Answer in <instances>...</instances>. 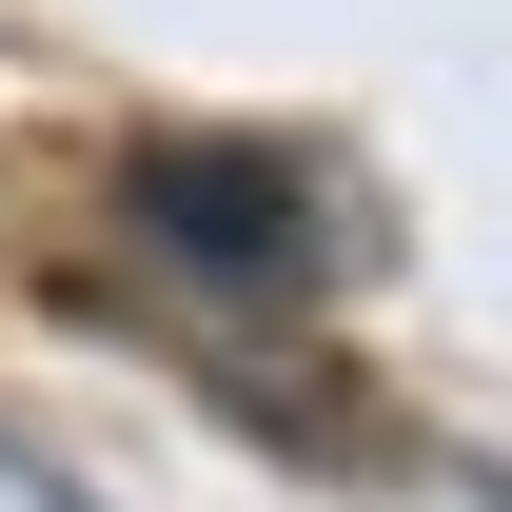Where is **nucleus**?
Instances as JSON below:
<instances>
[{"label": "nucleus", "instance_id": "1", "mask_svg": "<svg viewBox=\"0 0 512 512\" xmlns=\"http://www.w3.org/2000/svg\"><path fill=\"white\" fill-rule=\"evenodd\" d=\"M138 237L197 256V276H296L316 256V197H296V158H237V138H158V158H119Z\"/></svg>", "mask_w": 512, "mask_h": 512}, {"label": "nucleus", "instance_id": "2", "mask_svg": "<svg viewBox=\"0 0 512 512\" xmlns=\"http://www.w3.org/2000/svg\"><path fill=\"white\" fill-rule=\"evenodd\" d=\"M453 493H473V512H512V473H453Z\"/></svg>", "mask_w": 512, "mask_h": 512}]
</instances>
